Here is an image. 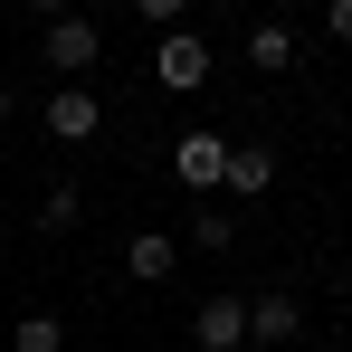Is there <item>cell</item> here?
I'll list each match as a JSON object with an SVG mask.
<instances>
[{
    "label": "cell",
    "mask_w": 352,
    "mask_h": 352,
    "mask_svg": "<svg viewBox=\"0 0 352 352\" xmlns=\"http://www.w3.org/2000/svg\"><path fill=\"white\" fill-rule=\"evenodd\" d=\"M10 105H19V96H10V86H0V124H10Z\"/></svg>",
    "instance_id": "16"
},
{
    "label": "cell",
    "mask_w": 352,
    "mask_h": 352,
    "mask_svg": "<svg viewBox=\"0 0 352 352\" xmlns=\"http://www.w3.org/2000/svg\"><path fill=\"white\" fill-rule=\"evenodd\" d=\"M248 343H305V295L295 286L248 295Z\"/></svg>",
    "instance_id": "3"
},
{
    "label": "cell",
    "mask_w": 352,
    "mask_h": 352,
    "mask_svg": "<svg viewBox=\"0 0 352 352\" xmlns=\"http://www.w3.org/2000/svg\"><path fill=\"white\" fill-rule=\"evenodd\" d=\"M324 38H343V48H352V0H324Z\"/></svg>",
    "instance_id": "14"
},
{
    "label": "cell",
    "mask_w": 352,
    "mask_h": 352,
    "mask_svg": "<svg viewBox=\"0 0 352 352\" xmlns=\"http://www.w3.org/2000/svg\"><path fill=\"white\" fill-rule=\"evenodd\" d=\"M190 248H210V257L238 248V219H229V210H200V219H190Z\"/></svg>",
    "instance_id": "12"
},
{
    "label": "cell",
    "mask_w": 352,
    "mask_h": 352,
    "mask_svg": "<svg viewBox=\"0 0 352 352\" xmlns=\"http://www.w3.org/2000/svg\"><path fill=\"white\" fill-rule=\"evenodd\" d=\"M10 352H67V324H58V314H19Z\"/></svg>",
    "instance_id": "11"
},
{
    "label": "cell",
    "mask_w": 352,
    "mask_h": 352,
    "mask_svg": "<svg viewBox=\"0 0 352 352\" xmlns=\"http://www.w3.org/2000/svg\"><path fill=\"white\" fill-rule=\"evenodd\" d=\"M38 48H48V67H58L67 86H76V76H86V67L105 58V29H96V19H86V10H67V19H48V38H38Z\"/></svg>",
    "instance_id": "2"
},
{
    "label": "cell",
    "mask_w": 352,
    "mask_h": 352,
    "mask_svg": "<svg viewBox=\"0 0 352 352\" xmlns=\"http://www.w3.org/2000/svg\"><path fill=\"white\" fill-rule=\"evenodd\" d=\"M210 10H238V0H210Z\"/></svg>",
    "instance_id": "17"
},
{
    "label": "cell",
    "mask_w": 352,
    "mask_h": 352,
    "mask_svg": "<svg viewBox=\"0 0 352 352\" xmlns=\"http://www.w3.org/2000/svg\"><path fill=\"white\" fill-rule=\"evenodd\" d=\"M172 172L190 181V190H219V172H229V143H219V133H181Z\"/></svg>",
    "instance_id": "6"
},
{
    "label": "cell",
    "mask_w": 352,
    "mask_h": 352,
    "mask_svg": "<svg viewBox=\"0 0 352 352\" xmlns=\"http://www.w3.org/2000/svg\"><path fill=\"white\" fill-rule=\"evenodd\" d=\"M76 210H86V190H76V181H48V190H38V229H48V238L76 229Z\"/></svg>",
    "instance_id": "9"
},
{
    "label": "cell",
    "mask_w": 352,
    "mask_h": 352,
    "mask_svg": "<svg viewBox=\"0 0 352 352\" xmlns=\"http://www.w3.org/2000/svg\"><path fill=\"white\" fill-rule=\"evenodd\" d=\"M19 10H38V19H67V0H19Z\"/></svg>",
    "instance_id": "15"
},
{
    "label": "cell",
    "mask_w": 352,
    "mask_h": 352,
    "mask_svg": "<svg viewBox=\"0 0 352 352\" xmlns=\"http://www.w3.org/2000/svg\"><path fill=\"white\" fill-rule=\"evenodd\" d=\"M133 10H143L153 29H181V10H190V0H133Z\"/></svg>",
    "instance_id": "13"
},
{
    "label": "cell",
    "mask_w": 352,
    "mask_h": 352,
    "mask_svg": "<svg viewBox=\"0 0 352 352\" xmlns=\"http://www.w3.org/2000/svg\"><path fill=\"white\" fill-rule=\"evenodd\" d=\"M96 124H105V105H96L86 86H58V96H48V133H58V143H96Z\"/></svg>",
    "instance_id": "5"
},
{
    "label": "cell",
    "mask_w": 352,
    "mask_h": 352,
    "mask_svg": "<svg viewBox=\"0 0 352 352\" xmlns=\"http://www.w3.org/2000/svg\"><path fill=\"white\" fill-rule=\"evenodd\" d=\"M153 76H162L172 96H200V86H210V38H200V29H162V38H153Z\"/></svg>",
    "instance_id": "1"
},
{
    "label": "cell",
    "mask_w": 352,
    "mask_h": 352,
    "mask_svg": "<svg viewBox=\"0 0 352 352\" xmlns=\"http://www.w3.org/2000/svg\"><path fill=\"white\" fill-rule=\"evenodd\" d=\"M248 67L257 76H286L295 67V29H248Z\"/></svg>",
    "instance_id": "10"
},
{
    "label": "cell",
    "mask_w": 352,
    "mask_h": 352,
    "mask_svg": "<svg viewBox=\"0 0 352 352\" xmlns=\"http://www.w3.org/2000/svg\"><path fill=\"white\" fill-rule=\"evenodd\" d=\"M190 343L200 352H238L248 343V295H210V305L190 314Z\"/></svg>",
    "instance_id": "4"
},
{
    "label": "cell",
    "mask_w": 352,
    "mask_h": 352,
    "mask_svg": "<svg viewBox=\"0 0 352 352\" xmlns=\"http://www.w3.org/2000/svg\"><path fill=\"white\" fill-rule=\"evenodd\" d=\"M219 190H238V200L276 190V153H267V143H229V172H219Z\"/></svg>",
    "instance_id": "7"
},
{
    "label": "cell",
    "mask_w": 352,
    "mask_h": 352,
    "mask_svg": "<svg viewBox=\"0 0 352 352\" xmlns=\"http://www.w3.org/2000/svg\"><path fill=\"white\" fill-rule=\"evenodd\" d=\"M172 267H181V257H172V238H162V229H143L133 248H124V276H133V286H162Z\"/></svg>",
    "instance_id": "8"
}]
</instances>
